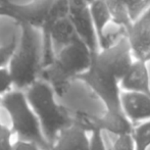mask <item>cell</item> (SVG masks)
<instances>
[{
    "label": "cell",
    "mask_w": 150,
    "mask_h": 150,
    "mask_svg": "<svg viewBox=\"0 0 150 150\" xmlns=\"http://www.w3.org/2000/svg\"><path fill=\"white\" fill-rule=\"evenodd\" d=\"M49 150H89V137L85 130L73 124L58 134Z\"/></svg>",
    "instance_id": "4fadbf2b"
},
{
    "label": "cell",
    "mask_w": 150,
    "mask_h": 150,
    "mask_svg": "<svg viewBox=\"0 0 150 150\" xmlns=\"http://www.w3.org/2000/svg\"><path fill=\"white\" fill-rule=\"evenodd\" d=\"M131 136L135 150H148L150 147V120L134 126Z\"/></svg>",
    "instance_id": "2e32d148"
},
{
    "label": "cell",
    "mask_w": 150,
    "mask_h": 150,
    "mask_svg": "<svg viewBox=\"0 0 150 150\" xmlns=\"http://www.w3.org/2000/svg\"><path fill=\"white\" fill-rule=\"evenodd\" d=\"M126 36L106 49L91 54L90 67L75 81H81L102 101L105 112L101 117L78 110L71 115L73 124L86 132L99 129L115 136L131 134L134 125L126 117L120 106V83L133 62Z\"/></svg>",
    "instance_id": "6da1fadb"
},
{
    "label": "cell",
    "mask_w": 150,
    "mask_h": 150,
    "mask_svg": "<svg viewBox=\"0 0 150 150\" xmlns=\"http://www.w3.org/2000/svg\"><path fill=\"white\" fill-rule=\"evenodd\" d=\"M69 0H54L49 12L46 16L41 29L43 31V48H42L41 69L47 67L54 61L55 53L51 43V30L58 20L69 16Z\"/></svg>",
    "instance_id": "9c48e42d"
},
{
    "label": "cell",
    "mask_w": 150,
    "mask_h": 150,
    "mask_svg": "<svg viewBox=\"0 0 150 150\" xmlns=\"http://www.w3.org/2000/svg\"><path fill=\"white\" fill-rule=\"evenodd\" d=\"M90 133L91 136L89 137V150H107L102 131L99 129H94Z\"/></svg>",
    "instance_id": "ac0fdd59"
},
{
    "label": "cell",
    "mask_w": 150,
    "mask_h": 150,
    "mask_svg": "<svg viewBox=\"0 0 150 150\" xmlns=\"http://www.w3.org/2000/svg\"><path fill=\"white\" fill-rule=\"evenodd\" d=\"M22 28L20 46L9 60L8 71L16 90L26 91L39 80L41 59L33 28L26 23H18Z\"/></svg>",
    "instance_id": "5b68a950"
},
{
    "label": "cell",
    "mask_w": 150,
    "mask_h": 150,
    "mask_svg": "<svg viewBox=\"0 0 150 150\" xmlns=\"http://www.w3.org/2000/svg\"><path fill=\"white\" fill-rule=\"evenodd\" d=\"M112 16V22L126 30L131 23L150 6V0H104Z\"/></svg>",
    "instance_id": "30bf717a"
},
{
    "label": "cell",
    "mask_w": 150,
    "mask_h": 150,
    "mask_svg": "<svg viewBox=\"0 0 150 150\" xmlns=\"http://www.w3.org/2000/svg\"><path fill=\"white\" fill-rule=\"evenodd\" d=\"M120 106L126 117L132 122L150 120V96L136 92H120Z\"/></svg>",
    "instance_id": "8fae6325"
},
{
    "label": "cell",
    "mask_w": 150,
    "mask_h": 150,
    "mask_svg": "<svg viewBox=\"0 0 150 150\" xmlns=\"http://www.w3.org/2000/svg\"><path fill=\"white\" fill-rule=\"evenodd\" d=\"M1 109L7 115L11 132L18 137V140L34 143L42 150H49V143L44 138L38 119L24 91L11 90L3 95Z\"/></svg>",
    "instance_id": "277c9868"
},
{
    "label": "cell",
    "mask_w": 150,
    "mask_h": 150,
    "mask_svg": "<svg viewBox=\"0 0 150 150\" xmlns=\"http://www.w3.org/2000/svg\"><path fill=\"white\" fill-rule=\"evenodd\" d=\"M89 10L94 25L99 50L104 48L105 36L113 25L112 16L104 0H95L89 4Z\"/></svg>",
    "instance_id": "5bb4252c"
},
{
    "label": "cell",
    "mask_w": 150,
    "mask_h": 150,
    "mask_svg": "<svg viewBox=\"0 0 150 150\" xmlns=\"http://www.w3.org/2000/svg\"><path fill=\"white\" fill-rule=\"evenodd\" d=\"M0 150H13L11 137H0Z\"/></svg>",
    "instance_id": "7402d4cb"
},
{
    "label": "cell",
    "mask_w": 150,
    "mask_h": 150,
    "mask_svg": "<svg viewBox=\"0 0 150 150\" xmlns=\"http://www.w3.org/2000/svg\"><path fill=\"white\" fill-rule=\"evenodd\" d=\"M1 99H2V96H0V107H1Z\"/></svg>",
    "instance_id": "cb8c5ba5"
},
{
    "label": "cell",
    "mask_w": 150,
    "mask_h": 150,
    "mask_svg": "<svg viewBox=\"0 0 150 150\" xmlns=\"http://www.w3.org/2000/svg\"><path fill=\"white\" fill-rule=\"evenodd\" d=\"M75 1H81V2H84V3H86V4L89 5L90 3H92V2L95 1V0H75Z\"/></svg>",
    "instance_id": "603a6c76"
},
{
    "label": "cell",
    "mask_w": 150,
    "mask_h": 150,
    "mask_svg": "<svg viewBox=\"0 0 150 150\" xmlns=\"http://www.w3.org/2000/svg\"><path fill=\"white\" fill-rule=\"evenodd\" d=\"M54 0H34L25 5L16 4L11 0H0V6L6 12V16L18 23H26L30 27L41 28Z\"/></svg>",
    "instance_id": "52a82bcc"
},
{
    "label": "cell",
    "mask_w": 150,
    "mask_h": 150,
    "mask_svg": "<svg viewBox=\"0 0 150 150\" xmlns=\"http://www.w3.org/2000/svg\"><path fill=\"white\" fill-rule=\"evenodd\" d=\"M122 91L136 92L150 96V76L147 63L133 60L128 73L120 83Z\"/></svg>",
    "instance_id": "7c38bea8"
},
{
    "label": "cell",
    "mask_w": 150,
    "mask_h": 150,
    "mask_svg": "<svg viewBox=\"0 0 150 150\" xmlns=\"http://www.w3.org/2000/svg\"><path fill=\"white\" fill-rule=\"evenodd\" d=\"M51 43L54 53H57L63 47L71 44L78 37L69 16L58 20L51 30Z\"/></svg>",
    "instance_id": "9a60e30c"
},
{
    "label": "cell",
    "mask_w": 150,
    "mask_h": 150,
    "mask_svg": "<svg viewBox=\"0 0 150 150\" xmlns=\"http://www.w3.org/2000/svg\"><path fill=\"white\" fill-rule=\"evenodd\" d=\"M16 47H18V44H16V36L12 37L11 41L7 45L0 47V69L4 67L7 63H9L10 58L13 55Z\"/></svg>",
    "instance_id": "e0dca14e"
},
{
    "label": "cell",
    "mask_w": 150,
    "mask_h": 150,
    "mask_svg": "<svg viewBox=\"0 0 150 150\" xmlns=\"http://www.w3.org/2000/svg\"><path fill=\"white\" fill-rule=\"evenodd\" d=\"M25 94L37 117L44 138L51 147L61 131L73 125L71 112L57 102L52 88L42 80L35 82Z\"/></svg>",
    "instance_id": "3957f363"
},
{
    "label": "cell",
    "mask_w": 150,
    "mask_h": 150,
    "mask_svg": "<svg viewBox=\"0 0 150 150\" xmlns=\"http://www.w3.org/2000/svg\"><path fill=\"white\" fill-rule=\"evenodd\" d=\"M13 150H42L39 146L31 142L16 140L13 143Z\"/></svg>",
    "instance_id": "44dd1931"
},
{
    "label": "cell",
    "mask_w": 150,
    "mask_h": 150,
    "mask_svg": "<svg viewBox=\"0 0 150 150\" xmlns=\"http://www.w3.org/2000/svg\"><path fill=\"white\" fill-rule=\"evenodd\" d=\"M134 60L150 61V6L125 30Z\"/></svg>",
    "instance_id": "8992f818"
},
{
    "label": "cell",
    "mask_w": 150,
    "mask_h": 150,
    "mask_svg": "<svg viewBox=\"0 0 150 150\" xmlns=\"http://www.w3.org/2000/svg\"><path fill=\"white\" fill-rule=\"evenodd\" d=\"M69 18L77 36L90 50L91 54L99 51L94 25L91 18L89 5L81 1L69 0Z\"/></svg>",
    "instance_id": "ba28073f"
},
{
    "label": "cell",
    "mask_w": 150,
    "mask_h": 150,
    "mask_svg": "<svg viewBox=\"0 0 150 150\" xmlns=\"http://www.w3.org/2000/svg\"><path fill=\"white\" fill-rule=\"evenodd\" d=\"M91 52L77 37L55 54L54 61L40 71L39 80L52 88L55 96L62 98L69 93L71 82L90 67Z\"/></svg>",
    "instance_id": "7a4b0ae2"
},
{
    "label": "cell",
    "mask_w": 150,
    "mask_h": 150,
    "mask_svg": "<svg viewBox=\"0 0 150 150\" xmlns=\"http://www.w3.org/2000/svg\"><path fill=\"white\" fill-rule=\"evenodd\" d=\"M112 150H135L131 134L117 136V139L112 145Z\"/></svg>",
    "instance_id": "ffe728a7"
},
{
    "label": "cell",
    "mask_w": 150,
    "mask_h": 150,
    "mask_svg": "<svg viewBox=\"0 0 150 150\" xmlns=\"http://www.w3.org/2000/svg\"><path fill=\"white\" fill-rule=\"evenodd\" d=\"M12 87H13V83H12V78L8 69L6 67L0 69V96H3L10 92Z\"/></svg>",
    "instance_id": "d6986e66"
}]
</instances>
